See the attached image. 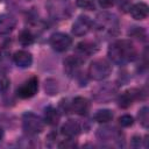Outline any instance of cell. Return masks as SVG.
<instances>
[{
  "label": "cell",
  "mask_w": 149,
  "mask_h": 149,
  "mask_svg": "<svg viewBox=\"0 0 149 149\" xmlns=\"http://www.w3.org/2000/svg\"><path fill=\"white\" fill-rule=\"evenodd\" d=\"M108 58L116 65H125L136 59L137 51L133 42L129 40H116L107 50Z\"/></svg>",
  "instance_id": "1"
},
{
  "label": "cell",
  "mask_w": 149,
  "mask_h": 149,
  "mask_svg": "<svg viewBox=\"0 0 149 149\" xmlns=\"http://www.w3.org/2000/svg\"><path fill=\"white\" fill-rule=\"evenodd\" d=\"M119 19L115 14L108 12H101L97 15L95 20L92 21V28L97 36L104 40L112 38L119 33Z\"/></svg>",
  "instance_id": "2"
},
{
  "label": "cell",
  "mask_w": 149,
  "mask_h": 149,
  "mask_svg": "<svg viewBox=\"0 0 149 149\" xmlns=\"http://www.w3.org/2000/svg\"><path fill=\"white\" fill-rule=\"evenodd\" d=\"M49 16L54 20H66L72 14V5L70 0H48L45 3Z\"/></svg>",
  "instance_id": "3"
},
{
  "label": "cell",
  "mask_w": 149,
  "mask_h": 149,
  "mask_svg": "<svg viewBox=\"0 0 149 149\" xmlns=\"http://www.w3.org/2000/svg\"><path fill=\"white\" fill-rule=\"evenodd\" d=\"M44 120L33 112H26L22 115V128L28 135H37L44 129Z\"/></svg>",
  "instance_id": "4"
},
{
  "label": "cell",
  "mask_w": 149,
  "mask_h": 149,
  "mask_svg": "<svg viewBox=\"0 0 149 149\" xmlns=\"http://www.w3.org/2000/svg\"><path fill=\"white\" fill-rule=\"evenodd\" d=\"M112 72V65L106 59H95L88 66V77L93 80L100 81L109 77Z\"/></svg>",
  "instance_id": "5"
},
{
  "label": "cell",
  "mask_w": 149,
  "mask_h": 149,
  "mask_svg": "<svg viewBox=\"0 0 149 149\" xmlns=\"http://www.w3.org/2000/svg\"><path fill=\"white\" fill-rule=\"evenodd\" d=\"M116 93H118V86L114 85V83H104L97 86L92 91L93 99L99 104L109 102L116 97Z\"/></svg>",
  "instance_id": "6"
},
{
  "label": "cell",
  "mask_w": 149,
  "mask_h": 149,
  "mask_svg": "<svg viewBox=\"0 0 149 149\" xmlns=\"http://www.w3.org/2000/svg\"><path fill=\"white\" fill-rule=\"evenodd\" d=\"M97 137L104 142H115L118 146H121V141L123 140L121 130L114 126H105L99 128L97 132Z\"/></svg>",
  "instance_id": "7"
},
{
  "label": "cell",
  "mask_w": 149,
  "mask_h": 149,
  "mask_svg": "<svg viewBox=\"0 0 149 149\" xmlns=\"http://www.w3.org/2000/svg\"><path fill=\"white\" fill-rule=\"evenodd\" d=\"M49 44L50 47L57 51V52H65L66 50L70 49L71 44H72V40L71 37L65 34V33H54L50 38H49Z\"/></svg>",
  "instance_id": "8"
},
{
  "label": "cell",
  "mask_w": 149,
  "mask_h": 149,
  "mask_svg": "<svg viewBox=\"0 0 149 149\" xmlns=\"http://www.w3.org/2000/svg\"><path fill=\"white\" fill-rule=\"evenodd\" d=\"M38 91V78L33 76L23 81L16 90V94L21 99H29L34 97Z\"/></svg>",
  "instance_id": "9"
},
{
  "label": "cell",
  "mask_w": 149,
  "mask_h": 149,
  "mask_svg": "<svg viewBox=\"0 0 149 149\" xmlns=\"http://www.w3.org/2000/svg\"><path fill=\"white\" fill-rule=\"evenodd\" d=\"M85 129L84 123L79 120H68L61 127V134L68 139L77 137L83 130Z\"/></svg>",
  "instance_id": "10"
},
{
  "label": "cell",
  "mask_w": 149,
  "mask_h": 149,
  "mask_svg": "<svg viewBox=\"0 0 149 149\" xmlns=\"http://www.w3.org/2000/svg\"><path fill=\"white\" fill-rule=\"evenodd\" d=\"M143 93L139 88H129L125 92H122L118 98V105L121 108H128L130 107L134 101L141 99V95Z\"/></svg>",
  "instance_id": "11"
},
{
  "label": "cell",
  "mask_w": 149,
  "mask_h": 149,
  "mask_svg": "<svg viewBox=\"0 0 149 149\" xmlns=\"http://www.w3.org/2000/svg\"><path fill=\"white\" fill-rule=\"evenodd\" d=\"M92 29V20L87 15H79L72 24V34L74 36H84Z\"/></svg>",
  "instance_id": "12"
},
{
  "label": "cell",
  "mask_w": 149,
  "mask_h": 149,
  "mask_svg": "<svg viewBox=\"0 0 149 149\" xmlns=\"http://www.w3.org/2000/svg\"><path fill=\"white\" fill-rule=\"evenodd\" d=\"M84 58L80 57L79 55H71L68 56L64 59V71L69 77H73L77 76L79 73V69L81 66V64L84 63Z\"/></svg>",
  "instance_id": "13"
},
{
  "label": "cell",
  "mask_w": 149,
  "mask_h": 149,
  "mask_svg": "<svg viewBox=\"0 0 149 149\" xmlns=\"http://www.w3.org/2000/svg\"><path fill=\"white\" fill-rule=\"evenodd\" d=\"M70 109L74 114L78 115H86L90 111V102L84 97H76L70 102Z\"/></svg>",
  "instance_id": "14"
},
{
  "label": "cell",
  "mask_w": 149,
  "mask_h": 149,
  "mask_svg": "<svg viewBox=\"0 0 149 149\" xmlns=\"http://www.w3.org/2000/svg\"><path fill=\"white\" fill-rule=\"evenodd\" d=\"M13 62L19 68H29L33 63V55L27 50H17L13 54Z\"/></svg>",
  "instance_id": "15"
},
{
  "label": "cell",
  "mask_w": 149,
  "mask_h": 149,
  "mask_svg": "<svg viewBox=\"0 0 149 149\" xmlns=\"http://www.w3.org/2000/svg\"><path fill=\"white\" fill-rule=\"evenodd\" d=\"M98 50V45L92 41H81L76 47V52L84 59L93 54H95Z\"/></svg>",
  "instance_id": "16"
},
{
  "label": "cell",
  "mask_w": 149,
  "mask_h": 149,
  "mask_svg": "<svg viewBox=\"0 0 149 149\" xmlns=\"http://www.w3.org/2000/svg\"><path fill=\"white\" fill-rule=\"evenodd\" d=\"M16 27V19L12 14H1L0 15V34L6 35L14 30Z\"/></svg>",
  "instance_id": "17"
},
{
  "label": "cell",
  "mask_w": 149,
  "mask_h": 149,
  "mask_svg": "<svg viewBox=\"0 0 149 149\" xmlns=\"http://www.w3.org/2000/svg\"><path fill=\"white\" fill-rule=\"evenodd\" d=\"M43 120L49 126H56L61 120V113L54 106H47L44 108V116Z\"/></svg>",
  "instance_id": "18"
},
{
  "label": "cell",
  "mask_w": 149,
  "mask_h": 149,
  "mask_svg": "<svg viewBox=\"0 0 149 149\" xmlns=\"http://www.w3.org/2000/svg\"><path fill=\"white\" fill-rule=\"evenodd\" d=\"M148 5L144 2H137L132 5L129 13L133 19L135 20H144L148 16Z\"/></svg>",
  "instance_id": "19"
},
{
  "label": "cell",
  "mask_w": 149,
  "mask_h": 149,
  "mask_svg": "<svg viewBox=\"0 0 149 149\" xmlns=\"http://www.w3.org/2000/svg\"><path fill=\"white\" fill-rule=\"evenodd\" d=\"M113 119V112L111 109H99L94 113L93 120L98 123H107Z\"/></svg>",
  "instance_id": "20"
},
{
  "label": "cell",
  "mask_w": 149,
  "mask_h": 149,
  "mask_svg": "<svg viewBox=\"0 0 149 149\" xmlns=\"http://www.w3.org/2000/svg\"><path fill=\"white\" fill-rule=\"evenodd\" d=\"M17 40L22 47H29L35 42V36L29 29H23L20 31Z\"/></svg>",
  "instance_id": "21"
},
{
  "label": "cell",
  "mask_w": 149,
  "mask_h": 149,
  "mask_svg": "<svg viewBox=\"0 0 149 149\" xmlns=\"http://www.w3.org/2000/svg\"><path fill=\"white\" fill-rule=\"evenodd\" d=\"M137 119L139 122L141 123V126L143 128H148L149 127V108L147 106L142 107L139 113H137Z\"/></svg>",
  "instance_id": "22"
},
{
  "label": "cell",
  "mask_w": 149,
  "mask_h": 149,
  "mask_svg": "<svg viewBox=\"0 0 149 149\" xmlns=\"http://www.w3.org/2000/svg\"><path fill=\"white\" fill-rule=\"evenodd\" d=\"M44 90H45V92L49 94V95H55V94H57L58 93V83H57V80H55V79H52V78H49V79H47L45 80V83H44Z\"/></svg>",
  "instance_id": "23"
},
{
  "label": "cell",
  "mask_w": 149,
  "mask_h": 149,
  "mask_svg": "<svg viewBox=\"0 0 149 149\" xmlns=\"http://www.w3.org/2000/svg\"><path fill=\"white\" fill-rule=\"evenodd\" d=\"M128 34L132 37H135L137 40H141V41H144L146 40V30L142 27H132L129 29Z\"/></svg>",
  "instance_id": "24"
},
{
  "label": "cell",
  "mask_w": 149,
  "mask_h": 149,
  "mask_svg": "<svg viewBox=\"0 0 149 149\" xmlns=\"http://www.w3.org/2000/svg\"><path fill=\"white\" fill-rule=\"evenodd\" d=\"M76 3L85 10H92L95 7V0H76Z\"/></svg>",
  "instance_id": "25"
},
{
  "label": "cell",
  "mask_w": 149,
  "mask_h": 149,
  "mask_svg": "<svg viewBox=\"0 0 149 149\" xmlns=\"http://www.w3.org/2000/svg\"><path fill=\"white\" fill-rule=\"evenodd\" d=\"M134 123V118L129 114H125L119 118V125L121 127H130Z\"/></svg>",
  "instance_id": "26"
},
{
  "label": "cell",
  "mask_w": 149,
  "mask_h": 149,
  "mask_svg": "<svg viewBox=\"0 0 149 149\" xmlns=\"http://www.w3.org/2000/svg\"><path fill=\"white\" fill-rule=\"evenodd\" d=\"M8 69V57L7 54H5L3 51H0V73L3 74V72H6Z\"/></svg>",
  "instance_id": "27"
},
{
  "label": "cell",
  "mask_w": 149,
  "mask_h": 149,
  "mask_svg": "<svg viewBox=\"0 0 149 149\" xmlns=\"http://www.w3.org/2000/svg\"><path fill=\"white\" fill-rule=\"evenodd\" d=\"M9 85H10L9 79L6 76L1 74L0 76V93H6L9 88Z\"/></svg>",
  "instance_id": "28"
},
{
  "label": "cell",
  "mask_w": 149,
  "mask_h": 149,
  "mask_svg": "<svg viewBox=\"0 0 149 149\" xmlns=\"http://www.w3.org/2000/svg\"><path fill=\"white\" fill-rule=\"evenodd\" d=\"M118 6H119L120 10L126 13V12H129V9L132 7V1L130 0H118Z\"/></svg>",
  "instance_id": "29"
},
{
  "label": "cell",
  "mask_w": 149,
  "mask_h": 149,
  "mask_svg": "<svg viewBox=\"0 0 149 149\" xmlns=\"http://www.w3.org/2000/svg\"><path fill=\"white\" fill-rule=\"evenodd\" d=\"M66 140H64L62 143L58 144L59 148H72V147H76V142H74V139H68L65 137Z\"/></svg>",
  "instance_id": "30"
},
{
  "label": "cell",
  "mask_w": 149,
  "mask_h": 149,
  "mask_svg": "<svg viewBox=\"0 0 149 149\" xmlns=\"http://www.w3.org/2000/svg\"><path fill=\"white\" fill-rule=\"evenodd\" d=\"M115 1H116V0H98L99 6H100L101 8H105V9L113 7L114 3H115Z\"/></svg>",
  "instance_id": "31"
},
{
  "label": "cell",
  "mask_w": 149,
  "mask_h": 149,
  "mask_svg": "<svg viewBox=\"0 0 149 149\" xmlns=\"http://www.w3.org/2000/svg\"><path fill=\"white\" fill-rule=\"evenodd\" d=\"M141 142H142V137H141V136H134V137L132 139V143H130V146L134 147V148H140Z\"/></svg>",
  "instance_id": "32"
},
{
  "label": "cell",
  "mask_w": 149,
  "mask_h": 149,
  "mask_svg": "<svg viewBox=\"0 0 149 149\" xmlns=\"http://www.w3.org/2000/svg\"><path fill=\"white\" fill-rule=\"evenodd\" d=\"M2 137H3V129L0 127V141L2 140Z\"/></svg>",
  "instance_id": "33"
},
{
  "label": "cell",
  "mask_w": 149,
  "mask_h": 149,
  "mask_svg": "<svg viewBox=\"0 0 149 149\" xmlns=\"http://www.w3.org/2000/svg\"><path fill=\"white\" fill-rule=\"evenodd\" d=\"M0 1H2V0H0Z\"/></svg>",
  "instance_id": "34"
}]
</instances>
